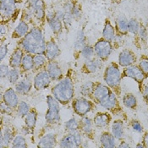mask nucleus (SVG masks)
<instances>
[{"label": "nucleus", "mask_w": 148, "mask_h": 148, "mask_svg": "<svg viewBox=\"0 0 148 148\" xmlns=\"http://www.w3.org/2000/svg\"><path fill=\"white\" fill-rule=\"evenodd\" d=\"M58 136L53 132H50L42 137L38 143L37 147L40 148H53L58 146Z\"/></svg>", "instance_id": "nucleus-22"}, {"label": "nucleus", "mask_w": 148, "mask_h": 148, "mask_svg": "<svg viewBox=\"0 0 148 148\" xmlns=\"http://www.w3.org/2000/svg\"><path fill=\"white\" fill-rule=\"evenodd\" d=\"M124 77H128L136 81V83L139 85L140 91L142 88L144 80L147 78L145 75V74L141 71V69L139 68V66H136V64L128 66L124 69V70L122 71V78Z\"/></svg>", "instance_id": "nucleus-12"}, {"label": "nucleus", "mask_w": 148, "mask_h": 148, "mask_svg": "<svg viewBox=\"0 0 148 148\" xmlns=\"http://www.w3.org/2000/svg\"><path fill=\"white\" fill-rule=\"evenodd\" d=\"M124 106L130 109H136L137 107L136 97L132 93H126L122 98Z\"/></svg>", "instance_id": "nucleus-35"}, {"label": "nucleus", "mask_w": 148, "mask_h": 148, "mask_svg": "<svg viewBox=\"0 0 148 148\" xmlns=\"http://www.w3.org/2000/svg\"><path fill=\"white\" fill-rule=\"evenodd\" d=\"M94 86H95V82L94 81H86L84 84H82L79 88V93L80 96L82 97H86L89 99L92 98V92L94 90Z\"/></svg>", "instance_id": "nucleus-32"}, {"label": "nucleus", "mask_w": 148, "mask_h": 148, "mask_svg": "<svg viewBox=\"0 0 148 148\" xmlns=\"http://www.w3.org/2000/svg\"><path fill=\"white\" fill-rule=\"evenodd\" d=\"M141 93H142V96H143V98H144V101L148 104V82L144 84L142 86V88H141Z\"/></svg>", "instance_id": "nucleus-50"}, {"label": "nucleus", "mask_w": 148, "mask_h": 148, "mask_svg": "<svg viewBox=\"0 0 148 148\" xmlns=\"http://www.w3.org/2000/svg\"><path fill=\"white\" fill-rule=\"evenodd\" d=\"M8 33V27H7V23H1V27H0V37H1V44L3 43V38L4 36H7Z\"/></svg>", "instance_id": "nucleus-46"}, {"label": "nucleus", "mask_w": 148, "mask_h": 148, "mask_svg": "<svg viewBox=\"0 0 148 148\" xmlns=\"http://www.w3.org/2000/svg\"><path fill=\"white\" fill-rule=\"evenodd\" d=\"M33 18L39 22L43 23L46 20V5L43 0H27L25 4Z\"/></svg>", "instance_id": "nucleus-8"}, {"label": "nucleus", "mask_w": 148, "mask_h": 148, "mask_svg": "<svg viewBox=\"0 0 148 148\" xmlns=\"http://www.w3.org/2000/svg\"><path fill=\"white\" fill-rule=\"evenodd\" d=\"M37 110L35 108H31L30 112L24 118L25 119V125L29 127L31 130H32L34 131L36 125V122H37Z\"/></svg>", "instance_id": "nucleus-30"}, {"label": "nucleus", "mask_w": 148, "mask_h": 148, "mask_svg": "<svg viewBox=\"0 0 148 148\" xmlns=\"http://www.w3.org/2000/svg\"><path fill=\"white\" fill-rule=\"evenodd\" d=\"M14 1H15V2H16L17 3H21V2L22 0H14Z\"/></svg>", "instance_id": "nucleus-55"}, {"label": "nucleus", "mask_w": 148, "mask_h": 148, "mask_svg": "<svg viewBox=\"0 0 148 148\" xmlns=\"http://www.w3.org/2000/svg\"><path fill=\"white\" fill-rule=\"evenodd\" d=\"M118 147H125V148H128V147H130V146L125 141V140H121V141H120V143H119V145L118 146Z\"/></svg>", "instance_id": "nucleus-53"}, {"label": "nucleus", "mask_w": 148, "mask_h": 148, "mask_svg": "<svg viewBox=\"0 0 148 148\" xmlns=\"http://www.w3.org/2000/svg\"><path fill=\"white\" fill-rule=\"evenodd\" d=\"M93 119L87 116L80 117L79 120V130L88 140H93L95 139V130H94Z\"/></svg>", "instance_id": "nucleus-14"}, {"label": "nucleus", "mask_w": 148, "mask_h": 148, "mask_svg": "<svg viewBox=\"0 0 148 148\" xmlns=\"http://www.w3.org/2000/svg\"><path fill=\"white\" fill-rule=\"evenodd\" d=\"M137 34L139 35V36H140L141 41H147V39L148 37V32L147 31V29L144 26H140V30H139Z\"/></svg>", "instance_id": "nucleus-48"}, {"label": "nucleus", "mask_w": 148, "mask_h": 148, "mask_svg": "<svg viewBox=\"0 0 148 148\" xmlns=\"http://www.w3.org/2000/svg\"><path fill=\"white\" fill-rule=\"evenodd\" d=\"M112 134L116 140H121L125 138V125L122 119H116L112 123Z\"/></svg>", "instance_id": "nucleus-28"}, {"label": "nucleus", "mask_w": 148, "mask_h": 148, "mask_svg": "<svg viewBox=\"0 0 148 148\" xmlns=\"http://www.w3.org/2000/svg\"><path fill=\"white\" fill-rule=\"evenodd\" d=\"M139 68L141 69V71L145 74V75L148 77V57L147 56H141L139 61L138 64Z\"/></svg>", "instance_id": "nucleus-42"}, {"label": "nucleus", "mask_w": 148, "mask_h": 148, "mask_svg": "<svg viewBox=\"0 0 148 148\" xmlns=\"http://www.w3.org/2000/svg\"><path fill=\"white\" fill-rule=\"evenodd\" d=\"M103 62L101 58L94 57L91 59H86L81 66L80 72L85 75L95 74L97 71L103 68Z\"/></svg>", "instance_id": "nucleus-15"}, {"label": "nucleus", "mask_w": 148, "mask_h": 148, "mask_svg": "<svg viewBox=\"0 0 148 148\" xmlns=\"http://www.w3.org/2000/svg\"><path fill=\"white\" fill-rule=\"evenodd\" d=\"M86 41H87V38H86V36L85 34L84 31L83 30H80L77 32L75 41L74 42V53H75L74 55H75V58L76 59L80 55V52H81L82 48L87 44Z\"/></svg>", "instance_id": "nucleus-23"}, {"label": "nucleus", "mask_w": 148, "mask_h": 148, "mask_svg": "<svg viewBox=\"0 0 148 148\" xmlns=\"http://www.w3.org/2000/svg\"><path fill=\"white\" fill-rule=\"evenodd\" d=\"M24 55H25V52L20 47L17 46L14 48V50L13 51L11 56L10 58V61H9L10 67V68H20Z\"/></svg>", "instance_id": "nucleus-25"}, {"label": "nucleus", "mask_w": 148, "mask_h": 148, "mask_svg": "<svg viewBox=\"0 0 148 148\" xmlns=\"http://www.w3.org/2000/svg\"><path fill=\"white\" fill-rule=\"evenodd\" d=\"M17 135L15 128L11 125H3L1 123L0 131V148H9L11 147V143L14 138Z\"/></svg>", "instance_id": "nucleus-11"}, {"label": "nucleus", "mask_w": 148, "mask_h": 148, "mask_svg": "<svg viewBox=\"0 0 148 148\" xmlns=\"http://www.w3.org/2000/svg\"><path fill=\"white\" fill-rule=\"evenodd\" d=\"M71 14H72V17L74 20L75 21H79L80 18H81V15H82V10H81V6L80 5V3L75 2V5L73 7V10L71 12Z\"/></svg>", "instance_id": "nucleus-43"}, {"label": "nucleus", "mask_w": 148, "mask_h": 148, "mask_svg": "<svg viewBox=\"0 0 148 148\" xmlns=\"http://www.w3.org/2000/svg\"><path fill=\"white\" fill-rule=\"evenodd\" d=\"M111 121H112V115L108 112L97 113L93 118L94 125L98 129H105L108 127Z\"/></svg>", "instance_id": "nucleus-21"}, {"label": "nucleus", "mask_w": 148, "mask_h": 148, "mask_svg": "<svg viewBox=\"0 0 148 148\" xmlns=\"http://www.w3.org/2000/svg\"><path fill=\"white\" fill-rule=\"evenodd\" d=\"M116 30L119 36L126 35L128 32V21L125 17L119 16L116 20Z\"/></svg>", "instance_id": "nucleus-34"}, {"label": "nucleus", "mask_w": 148, "mask_h": 148, "mask_svg": "<svg viewBox=\"0 0 148 148\" xmlns=\"http://www.w3.org/2000/svg\"><path fill=\"white\" fill-rule=\"evenodd\" d=\"M136 147L146 148V147H145V145H144V144H143V143H140V144H138V145H136Z\"/></svg>", "instance_id": "nucleus-54"}, {"label": "nucleus", "mask_w": 148, "mask_h": 148, "mask_svg": "<svg viewBox=\"0 0 148 148\" xmlns=\"http://www.w3.org/2000/svg\"><path fill=\"white\" fill-rule=\"evenodd\" d=\"M33 54L31 53H25L22 58V62L21 64V74H26L30 71H33L34 69V59Z\"/></svg>", "instance_id": "nucleus-29"}, {"label": "nucleus", "mask_w": 148, "mask_h": 148, "mask_svg": "<svg viewBox=\"0 0 148 148\" xmlns=\"http://www.w3.org/2000/svg\"><path fill=\"white\" fill-rule=\"evenodd\" d=\"M30 30L31 29L29 28V24L23 20H21L20 22L16 25V27L14 28L11 35V37L13 39L21 40L30 32Z\"/></svg>", "instance_id": "nucleus-26"}, {"label": "nucleus", "mask_w": 148, "mask_h": 148, "mask_svg": "<svg viewBox=\"0 0 148 148\" xmlns=\"http://www.w3.org/2000/svg\"><path fill=\"white\" fill-rule=\"evenodd\" d=\"M73 69H69L67 74L63 79L58 81L51 89L52 95L58 100L61 105H67L75 98V82L73 80Z\"/></svg>", "instance_id": "nucleus-3"}, {"label": "nucleus", "mask_w": 148, "mask_h": 148, "mask_svg": "<svg viewBox=\"0 0 148 148\" xmlns=\"http://www.w3.org/2000/svg\"><path fill=\"white\" fill-rule=\"evenodd\" d=\"M72 108L74 113L79 117H84L96 108V103L86 97H78L72 100Z\"/></svg>", "instance_id": "nucleus-6"}, {"label": "nucleus", "mask_w": 148, "mask_h": 148, "mask_svg": "<svg viewBox=\"0 0 148 148\" xmlns=\"http://www.w3.org/2000/svg\"><path fill=\"white\" fill-rule=\"evenodd\" d=\"M91 100L96 104H99L101 107L108 110L115 116L125 118V112L119 102L118 96L107 85L96 81Z\"/></svg>", "instance_id": "nucleus-1"}, {"label": "nucleus", "mask_w": 148, "mask_h": 148, "mask_svg": "<svg viewBox=\"0 0 148 148\" xmlns=\"http://www.w3.org/2000/svg\"><path fill=\"white\" fill-rule=\"evenodd\" d=\"M46 69L53 81H59L64 76L63 74V70L61 66L59 65L58 62L56 60L53 61H48Z\"/></svg>", "instance_id": "nucleus-19"}, {"label": "nucleus", "mask_w": 148, "mask_h": 148, "mask_svg": "<svg viewBox=\"0 0 148 148\" xmlns=\"http://www.w3.org/2000/svg\"><path fill=\"white\" fill-rule=\"evenodd\" d=\"M46 102L47 104V110L45 114L46 123L48 125H56L61 120L60 103L53 95H47Z\"/></svg>", "instance_id": "nucleus-5"}, {"label": "nucleus", "mask_w": 148, "mask_h": 148, "mask_svg": "<svg viewBox=\"0 0 148 148\" xmlns=\"http://www.w3.org/2000/svg\"><path fill=\"white\" fill-rule=\"evenodd\" d=\"M99 141L101 144V147L104 148H114L116 147V138L114 136L108 132V131H103L100 135Z\"/></svg>", "instance_id": "nucleus-27"}, {"label": "nucleus", "mask_w": 148, "mask_h": 148, "mask_svg": "<svg viewBox=\"0 0 148 148\" xmlns=\"http://www.w3.org/2000/svg\"><path fill=\"white\" fill-rule=\"evenodd\" d=\"M46 42L47 41L42 28L40 26H34L18 42V47L22 49L25 53H31L33 55L44 54Z\"/></svg>", "instance_id": "nucleus-2"}, {"label": "nucleus", "mask_w": 148, "mask_h": 148, "mask_svg": "<svg viewBox=\"0 0 148 148\" xmlns=\"http://www.w3.org/2000/svg\"><path fill=\"white\" fill-rule=\"evenodd\" d=\"M142 143L145 145L146 148H148V132H146L142 138Z\"/></svg>", "instance_id": "nucleus-52"}, {"label": "nucleus", "mask_w": 148, "mask_h": 148, "mask_svg": "<svg viewBox=\"0 0 148 148\" xmlns=\"http://www.w3.org/2000/svg\"><path fill=\"white\" fill-rule=\"evenodd\" d=\"M33 87V83L31 80L25 78L22 80H19L17 83L14 84V89L16 92L21 96H25L29 94Z\"/></svg>", "instance_id": "nucleus-24"}, {"label": "nucleus", "mask_w": 148, "mask_h": 148, "mask_svg": "<svg viewBox=\"0 0 148 148\" xmlns=\"http://www.w3.org/2000/svg\"><path fill=\"white\" fill-rule=\"evenodd\" d=\"M34 59V69L33 71L38 72L42 69H44L47 67L48 60L44 54H35L33 56Z\"/></svg>", "instance_id": "nucleus-33"}, {"label": "nucleus", "mask_w": 148, "mask_h": 148, "mask_svg": "<svg viewBox=\"0 0 148 148\" xmlns=\"http://www.w3.org/2000/svg\"><path fill=\"white\" fill-rule=\"evenodd\" d=\"M61 53V50L59 47L55 42V40L51 37L47 42H46V49L44 55L48 61H53L56 60L59 57Z\"/></svg>", "instance_id": "nucleus-18"}, {"label": "nucleus", "mask_w": 148, "mask_h": 148, "mask_svg": "<svg viewBox=\"0 0 148 148\" xmlns=\"http://www.w3.org/2000/svg\"><path fill=\"white\" fill-rule=\"evenodd\" d=\"M130 126H131L132 130L136 132L141 133L143 131V127L140 125V123L137 120H132L130 123Z\"/></svg>", "instance_id": "nucleus-47"}, {"label": "nucleus", "mask_w": 148, "mask_h": 148, "mask_svg": "<svg viewBox=\"0 0 148 148\" xmlns=\"http://www.w3.org/2000/svg\"><path fill=\"white\" fill-rule=\"evenodd\" d=\"M46 20L48 24L49 27L51 28L52 32L58 36L62 32L63 29V21L60 20L57 16L54 11H47L46 14Z\"/></svg>", "instance_id": "nucleus-16"}, {"label": "nucleus", "mask_w": 148, "mask_h": 148, "mask_svg": "<svg viewBox=\"0 0 148 148\" xmlns=\"http://www.w3.org/2000/svg\"><path fill=\"white\" fill-rule=\"evenodd\" d=\"M115 37H116V31L111 22L108 20H107L103 28V38L112 42L114 41Z\"/></svg>", "instance_id": "nucleus-31"}, {"label": "nucleus", "mask_w": 148, "mask_h": 148, "mask_svg": "<svg viewBox=\"0 0 148 148\" xmlns=\"http://www.w3.org/2000/svg\"><path fill=\"white\" fill-rule=\"evenodd\" d=\"M8 54V45L5 44H1V47H0V60L3 61L4 59V58H6Z\"/></svg>", "instance_id": "nucleus-49"}, {"label": "nucleus", "mask_w": 148, "mask_h": 148, "mask_svg": "<svg viewBox=\"0 0 148 148\" xmlns=\"http://www.w3.org/2000/svg\"><path fill=\"white\" fill-rule=\"evenodd\" d=\"M122 72L120 71L119 65L115 62H111L104 69L103 80L106 85L109 86L115 92L117 96L121 95V80Z\"/></svg>", "instance_id": "nucleus-4"}, {"label": "nucleus", "mask_w": 148, "mask_h": 148, "mask_svg": "<svg viewBox=\"0 0 148 148\" xmlns=\"http://www.w3.org/2000/svg\"><path fill=\"white\" fill-rule=\"evenodd\" d=\"M15 109L10 108V106L6 105L3 102L1 101V114L3 115H8V116H11L14 114V111Z\"/></svg>", "instance_id": "nucleus-44"}, {"label": "nucleus", "mask_w": 148, "mask_h": 148, "mask_svg": "<svg viewBox=\"0 0 148 148\" xmlns=\"http://www.w3.org/2000/svg\"><path fill=\"white\" fill-rule=\"evenodd\" d=\"M64 130L66 132H73L79 130V120L76 118L72 117L64 123Z\"/></svg>", "instance_id": "nucleus-39"}, {"label": "nucleus", "mask_w": 148, "mask_h": 148, "mask_svg": "<svg viewBox=\"0 0 148 148\" xmlns=\"http://www.w3.org/2000/svg\"><path fill=\"white\" fill-rule=\"evenodd\" d=\"M21 72L20 68H11L10 69L9 75L7 76V80L10 83L14 85L15 83H17L20 80V77L21 75Z\"/></svg>", "instance_id": "nucleus-38"}, {"label": "nucleus", "mask_w": 148, "mask_h": 148, "mask_svg": "<svg viewBox=\"0 0 148 148\" xmlns=\"http://www.w3.org/2000/svg\"><path fill=\"white\" fill-rule=\"evenodd\" d=\"M83 143V135L80 130L67 132L58 142V147L64 148L80 147Z\"/></svg>", "instance_id": "nucleus-9"}, {"label": "nucleus", "mask_w": 148, "mask_h": 148, "mask_svg": "<svg viewBox=\"0 0 148 148\" xmlns=\"http://www.w3.org/2000/svg\"><path fill=\"white\" fill-rule=\"evenodd\" d=\"M21 131H22V134L24 136H28V135H32L33 134V130H31L29 127H27V126L25 125V126H23L22 129H21Z\"/></svg>", "instance_id": "nucleus-51"}, {"label": "nucleus", "mask_w": 148, "mask_h": 148, "mask_svg": "<svg viewBox=\"0 0 148 148\" xmlns=\"http://www.w3.org/2000/svg\"><path fill=\"white\" fill-rule=\"evenodd\" d=\"M52 81L53 80H51L47 69H42L36 72V74L35 75L33 78V88L37 91L45 90L49 87Z\"/></svg>", "instance_id": "nucleus-13"}, {"label": "nucleus", "mask_w": 148, "mask_h": 148, "mask_svg": "<svg viewBox=\"0 0 148 148\" xmlns=\"http://www.w3.org/2000/svg\"><path fill=\"white\" fill-rule=\"evenodd\" d=\"M10 65H7L6 64H1L0 65V77L1 79H7V76L9 75V72H10V69L9 68Z\"/></svg>", "instance_id": "nucleus-45"}, {"label": "nucleus", "mask_w": 148, "mask_h": 148, "mask_svg": "<svg viewBox=\"0 0 148 148\" xmlns=\"http://www.w3.org/2000/svg\"><path fill=\"white\" fill-rule=\"evenodd\" d=\"M80 55L86 59H91L92 58H94L95 55V51H94V47L89 44H86L85 46L81 52H80Z\"/></svg>", "instance_id": "nucleus-40"}, {"label": "nucleus", "mask_w": 148, "mask_h": 148, "mask_svg": "<svg viewBox=\"0 0 148 148\" xmlns=\"http://www.w3.org/2000/svg\"><path fill=\"white\" fill-rule=\"evenodd\" d=\"M30 110H31L30 105L25 101H20V103L15 109L17 115L21 118H25L30 112Z\"/></svg>", "instance_id": "nucleus-36"}, {"label": "nucleus", "mask_w": 148, "mask_h": 148, "mask_svg": "<svg viewBox=\"0 0 148 148\" xmlns=\"http://www.w3.org/2000/svg\"><path fill=\"white\" fill-rule=\"evenodd\" d=\"M28 147L26 139L25 138L24 135L17 134L14 138L11 143V147L13 148H26Z\"/></svg>", "instance_id": "nucleus-37"}, {"label": "nucleus", "mask_w": 148, "mask_h": 148, "mask_svg": "<svg viewBox=\"0 0 148 148\" xmlns=\"http://www.w3.org/2000/svg\"><path fill=\"white\" fill-rule=\"evenodd\" d=\"M94 51L96 57L99 58L103 62H106L113 52V45L109 41L105 40L104 38L99 39L94 44Z\"/></svg>", "instance_id": "nucleus-10"}, {"label": "nucleus", "mask_w": 148, "mask_h": 148, "mask_svg": "<svg viewBox=\"0 0 148 148\" xmlns=\"http://www.w3.org/2000/svg\"><path fill=\"white\" fill-rule=\"evenodd\" d=\"M136 62V54L130 49H124L119 55V65L125 68L135 64Z\"/></svg>", "instance_id": "nucleus-20"}, {"label": "nucleus", "mask_w": 148, "mask_h": 148, "mask_svg": "<svg viewBox=\"0 0 148 148\" xmlns=\"http://www.w3.org/2000/svg\"><path fill=\"white\" fill-rule=\"evenodd\" d=\"M18 95L19 94L16 92L14 88L9 87L2 94V102H3L6 105L10 106L12 108L16 109L18 104L20 103Z\"/></svg>", "instance_id": "nucleus-17"}, {"label": "nucleus", "mask_w": 148, "mask_h": 148, "mask_svg": "<svg viewBox=\"0 0 148 148\" xmlns=\"http://www.w3.org/2000/svg\"><path fill=\"white\" fill-rule=\"evenodd\" d=\"M16 5L17 3L14 0H0L1 23H7L17 15Z\"/></svg>", "instance_id": "nucleus-7"}, {"label": "nucleus", "mask_w": 148, "mask_h": 148, "mask_svg": "<svg viewBox=\"0 0 148 148\" xmlns=\"http://www.w3.org/2000/svg\"><path fill=\"white\" fill-rule=\"evenodd\" d=\"M140 24L135 19H131L128 21V32L132 34H137L140 30Z\"/></svg>", "instance_id": "nucleus-41"}]
</instances>
